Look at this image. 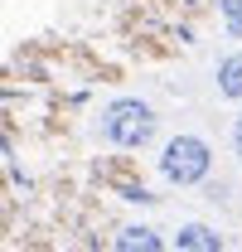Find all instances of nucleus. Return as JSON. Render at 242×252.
<instances>
[{
  "instance_id": "f03ea898",
  "label": "nucleus",
  "mask_w": 242,
  "mask_h": 252,
  "mask_svg": "<svg viewBox=\"0 0 242 252\" xmlns=\"http://www.w3.org/2000/svg\"><path fill=\"white\" fill-rule=\"evenodd\" d=\"M155 165H160V180H165V185L194 189V185H204L209 170H213V146L199 131H175V136L160 146Z\"/></svg>"
},
{
  "instance_id": "f257e3e1",
  "label": "nucleus",
  "mask_w": 242,
  "mask_h": 252,
  "mask_svg": "<svg viewBox=\"0 0 242 252\" xmlns=\"http://www.w3.org/2000/svg\"><path fill=\"white\" fill-rule=\"evenodd\" d=\"M97 131H102V141L112 151H146L155 141V131H160V117H155V107L146 97H117V102L102 107Z\"/></svg>"
},
{
  "instance_id": "20e7f679",
  "label": "nucleus",
  "mask_w": 242,
  "mask_h": 252,
  "mask_svg": "<svg viewBox=\"0 0 242 252\" xmlns=\"http://www.w3.org/2000/svg\"><path fill=\"white\" fill-rule=\"evenodd\" d=\"M170 252H228L223 248V233L218 228H209V223L189 219L175 228V238H170Z\"/></svg>"
},
{
  "instance_id": "7ed1b4c3",
  "label": "nucleus",
  "mask_w": 242,
  "mask_h": 252,
  "mask_svg": "<svg viewBox=\"0 0 242 252\" xmlns=\"http://www.w3.org/2000/svg\"><path fill=\"white\" fill-rule=\"evenodd\" d=\"M112 252H165V238H160V228L146 219H131L117 228V238H112Z\"/></svg>"
},
{
  "instance_id": "423d86ee",
  "label": "nucleus",
  "mask_w": 242,
  "mask_h": 252,
  "mask_svg": "<svg viewBox=\"0 0 242 252\" xmlns=\"http://www.w3.org/2000/svg\"><path fill=\"white\" fill-rule=\"evenodd\" d=\"M218 15H223L228 39H242V0H218Z\"/></svg>"
},
{
  "instance_id": "39448f33",
  "label": "nucleus",
  "mask_w": 242,
  "mask_h": 252,
  "mask_svg": "<svg viewBox=\"0 0 242 252\" xmlns=\"http://www.w3.org/2000/svg\"><path fill=\"white\" fill-rule=\"evenodd\" d=\"M218 93L228 97V102H242V49H233V54L218 59Z\"/></svg>"
},
{
  "instance_id": "0eeeda50",
  "label": "nucleus",
  "mask_w": 242,
  "mask_h": 252,
  "mask_svg": "<svg viewBox=\"0 0 242 252\" xmlns=\"http://www.w3.org/2000/svg\"><path fill=\"white\" fill-rule=\"evenodd\" d=\"M121 199H131V204H146L151 194H146V189H136V185H121Z\"/></svg>"
},
{
  "instance_id": "6e6552de",
  "label": "nucleus",
  "mask_w": 242,
  "mask_h": 252,
  "mask_svg": "<svg viewBox=\"0 0 242 252\" xmlns=\"http://www.w3.org/2000/svg\"><path fill=\"white\" fill-rule=\"evenodd\" d=\"M233 151H238V156H242V117H238V122H233Z\"/></svg>"
}]
</instances>
